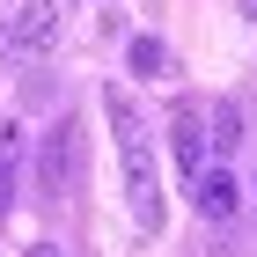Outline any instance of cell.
<instances>
[{
	"label": "cell",
	"mask_w": 257,
	"mask_h": 257,
	"mask_svg": "<svg viewBox=\"0 0 257 257\" xmlns=\"http://www.w3.org/2000/svg\"><path fill=\"white\" fill-rule=\"evenodd\" d=\"M191 206L206 220H235L242 213V184H235V169H213V162H206V169H198V184H191Z\"/></svg>",
	"instance_id": "cell-5"
},
{
	"label": "cell",
	"mask_w": 257,
	"mask_h": 257,
	"mask_svg": "<svg viewBox=\"0 0 257 257\" xmlns=\"http://www.w3.org/2000/svg\"><path fill=\"white\" fill-rule=\"evenodd\" d=\"M15 155H22V125L0 118V162H15Z\"/></svg>",
	"instance_id": "cell-8"
},
{
	"label": "cell",
	"mask_w": 257,
	"mask_h": 257,
	"mask_svg": "<svg viewBox=\"0 0 257 257\" xmlns=\"http://www.w3.org/2000/svg\"><path fill=\"white\" fill-rule=\"evenodd\" d=\"M118 155H125V206H133V220L155 235L162 228V162H155L147 140H125Z\"/></svg>",
	"instance_id": "cell-1"
},
{
	"label": "cell",
	"mask_w": 257,
	"mask_h": 257,
	"mask_svg": "<svg viewBox=\"0 0 257 257\" xmlns=\"http://www.w3.org/2000/svg\"><path fill=\"white\" fill-rule=\"evenodd\" d=\"M59 37H66L59 0H22L15 15H8V52H22V59H52Z\"/></svg>",
	"instance_id": "cell-2"
},
{
	"label": "cell",
	"mask_w": 257,
	"mask_h": 257,
	"mask_svg": "<svg viewBox=\"0 0 257 257\" xmlns=\"http://www.w3.org/2000/svg\"><path fill=\"white\" fill-rule=\"evenodd\" d=\"M250 198H257V169H250Z\"/></svg>",
	"instance_id": "cell-12"
},
{
	"label": "cell",
	"mask_w": 257,
	"mask_h": 257,
	"mask_svg": "<svg viewBox=\"0 0 257 257\" xmlns=\"http://www.w3.org/2000/svg\"><path fill=\"white\" fill-rule=\"evenodd\" d=\"M15 206V162H0V213Z\"/></svg>",
	"instance_id": "cell-9"
},
{
	"label": "cell",
	"mask_w": 257,
	"mask_h": 257,
	"mask_svg": "<svg viewBox=\"0 0 257 257\" xmlns=\"http://www.w3.org/2000/svg\"><path fill=\"white\" fill-rule=\"evenodd\" d=\"M74 177H81V125L59 118L44 133V147H37V191L59 198V191H74Z\"/></svg>",
	"instance_id": "cell-3"
},
{
	"label": "cell",
	"mask_w": 257,
	"mask_h": 257,
	"mask_svg": "<svg viewBox=\"0 0 257 257\" xmlns=\"http://www.w3.org/2000/svg\"><path fill=\"white\" fill-rule=\"evenodd\" d=\"M206 140H213V155H235V147H242V110H235V103H213Z\"/></svg>",
	"instance_id": "cell-7"
},
{
	"label": "cell",
	"mask_w": 257,
	"mask_h": 257,
	"mask_svg": "<svg viewBox=\"0 0 257 257\" xmlns=\"http://www.w3.org/2000/svg\"><path fill=\"white\" fill-rule=\"evenodd\" d=\"M22 257H66V250H59V242H30Z\"/></svg>",
	"instance_id": "cell-10"
},
{
	"label": "cell",
	"mask_w": 257,
	"mask_h": 257,
	"mask_svg": "<svg viewBox=\"0 0 257 257\" xmlns=\"http://www.w3.org/2000/svg\"><path fill=\"white\" fill-rule=\"evenodd\" d=\"M125 66H133L140 81L169 74V44H162V37H133V44H125Z\"/></svg>",
	"instance_id": "cell-6"
},
{
	"label": "cell",
	"mask_w": 257,
	"mask_h": 257,
	"mask_svg": "<svg viewBox=\"0 0 257 257\" xmlns=\"http://www.w3.org/2000/svg\"><path fill=\"white\" fill-rule=\"evenodd\" d=\"M235 8H242V22H257V0H235Z\"/></svg>",
	"instance_id": "cell-11"
},
{
	"label": "cell",
	"mask_w": 257,
	"mask_h": 257,
	"mask_svg": "<svg viewBox=\"0 0 257 257\" xmlns=\"http://www.w3.org/2000/svg\"><path fill=\"white\" fill-rule=\"evenodd\" d=\"M169 155H177V177L198 184V169L213 162V140H206V118H198L191 103H177V118H169Z\"/></svg>",
	"instance_id": "cell-4"
}]
</instances>
